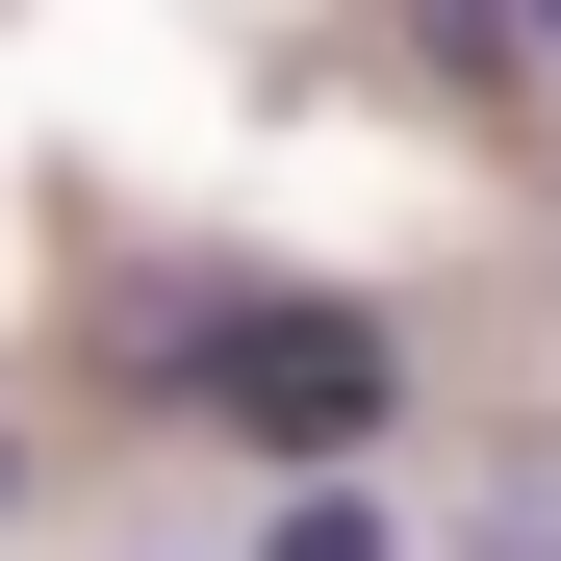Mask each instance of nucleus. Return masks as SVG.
I'll return each mask as SVG.
<instances>
[{"mask_svg": "<svg viewBox=\"0 0 561 561\" xmlns=\"http://www.w3.org/2000/svg\"><path fill=\"white\" fill-rule=\"evenodd\" d=\"M153 383L230 409V434H280V459H357L409 409V357H383V307H230V332H153Z\"/></svg>", "mask_w": 561, "mask_h": 561, "instance_id": "1", "label": "nucleus"}, {"mask_svg": "<svg viewBox=\"0 0 561 561\" xmlns=\"http://www.w3.org/2000/svg\"><path fill=\"white\" fill-rule=\"evenodd\" d=\"M255 561H409V511H383V485H357V459H307V485H280V511H255Z\"/></svg>", "mask_w": 561, "mask_h": 561, "instance_id": "2", "label": "nucleus"}, {"mask_svg": "<svg viewBox=\"0 0 561 561\" xmlns=\"http://www.w3.org/2000/svg\"><path fill=\"white\" fill-rule=\"evenodd\" d=\"M0 511H26V434H0Z\"/></svg>", "mask_w": 561, "mask_h": 561, "instance_id": "5", "label": "nucleus"}, {"mask_svg": "<svg viewBox=\"0 0 561 561\" xmlns=\"http://www.w3.org/2000/svg\"><path fill=\"white\" fill-rule=\"evenodd\" d=\"M485 561H561V459H511V485H485Z\"/></svg>", "mask_w": 561, "mask_h": 561, "instance_id": "3", "label": "nucleus"}, {"mask_svg": "<svg viewBox=\"0 0 561 561\" xmlns=\"http://www.w3.org/2000/svg\"><path fill=\"white\" fill-rule=\"evenodd\" d=\"M511 26H536V77H561V0H511Z\"/></svg>", "mask_w": 561, "mask_h": 561, "instance_id": "4", "label": "nucleus"}]
</instances>
